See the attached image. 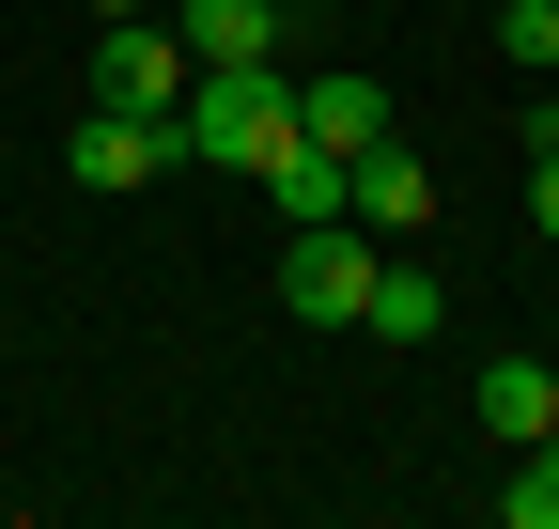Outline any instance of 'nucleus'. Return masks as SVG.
Listing matches in <instances>:
<instances>
[{
	"instance_id": "1",
	"label": "nucleus",
	"mask_w": 559,
	"mask_h": 529,
	"mask_svg": "<svg viewBox=\"0 0 559 529\" xmlns=\"http://www.w3.org/2000/svg\"><path fill=\"white\" fill-rule=\"evenodd\" d=\"M171 141H187V172H264L296 141V79H280V62H187Z\"/></svg>"
},
{
	"instance_id": "2",
	"label": "nucleus",
	"mask_w": 559,
	"mask_h": 529,
	"mask_svg": "<svg viewBox=\"0 0 559 529\" xmlns=\"http://www.w3.org/2000/svg\"><path fill=\"white\" fill-rule=\"evenodd\" d=\"M358 296H373V234H358V219H296V249H280V311H296V327H358Z\"/></svg>"
},
{
	"instance_id": "3",
	"label": "nucleus",
	"mask_w": 559,
	"mask_h": 529,
	"mask_svg": "<svg viewBox=\"0 0 559 529\" xmlns=\"http://www.w3.org/2000/svg\"><path fill=\"white\" fill-rule=\"evenodd\" d=\"M187 94V32L171 16H94V109H171Z\"/></svg>"
},
{
	"instance_id": "4",
	"label": "nucleus",
	"mask_w": 559,
	"mask_h": 529,
	"mask_svg": "<svg viewBox=\"0 0 559 529\" xmlns=\"http://www.w3.org/2000/svg\"><path fill=\"white\" fill-rule=\"evenodd\" d=\"M62 172L79 187H156V172H187V141H171V109H79Z\"/></svg>"
},
{
	"instance_id": "5",
	"label": "nucleus",
	"mask_w": 559,
	"mask_h": 529,
	"mask_svg": "<svg viewBox=\"0 0 559 529\" xmlns=\"http://www.w3.org/2000/svg\"><path fill=\"white\" fill-rule=\"evenodd\" d=\"M342 219H358V234H419V219H436V172H419L404 141H358V156H342Z\"/></svg>"
},
{
	"instance_id": "6",
	"label": "nucleus",
	"mask_w": 559,
	"mask_h": 529,
	"mask_svg": "<svg viewBox=\"0 0 559 529\" xmlns=\"http://www.w3.org/2000/svg\"><path fill=\"white\" fill-rule=\"evenodd\" d=\"M466 405H481V436H498V451H528V436H559V374H544V358H481Z\"/></svg>"
},
{
	"instance_id": "7",
	"label": "nucleus",
	"mask_w": 559,
	"mask_h": 529,
	"mask_svg": "<svg viewBox=\"0 0 559 529\" xmlns=\"http://www.w3.org/2000/svg\"><path fill=\"white\" fill-rule=\"evenodd\" d=\"M296 141H326V156H358V141H389V79H296Z\"/></svg>"
},
{
	"instance_id": "8",
	"label": "nucleus",
	"mask_w": 559,
	"mask_h": 529,
	"mask_svg": "<svg viewBox=\"0 0 559 529\" xmlns=\"http://www.w3.org/2000/svg\"><path fill=\"white\" fill-rule=\"evenodd\" d=\"M280 16H296V0H171L187 62H280Z\"/></svg>"
},
{
	"instance_id": "9",
	"label": "nucleus",
	"mask_w": 559,
	"mask_h": 529,
	"mask_svg": "<svg viewBox=\"0 0 559 529\" xmlns=\"http://www.w3.org/2000/svg\"><path fill=\"white\" fill-rule=\"evenodd\" d=\"M358 327H373V343H436V327H451V296H436V264H373V296H358Z\"/></svg>"
},
{
	"instance_id": "10",
	"label": "nucleus",
	"mask_w": 559,
	"mask_h": 529,
	"mask_svg": "<svg viewBox=\"0 0 559 529\" xmlns=\"http://www.w3.org/2000/svg\"><path fill=\"white\" fill-rule=\"evenodd\" d=\"M264 187H280V219H342V156H326V141H280Z\"/></svg>"
},
{
	"instance_id": "11",
	"label": "nucleus",
	"mask_w": 559,
	"mask_h": 529,
	"mask_svg": "<svg viewBox=\"0 0 559 529\" xmlns=\"http://www.w3.org/2000/svg\"><path fill=\"white\" fill-rule=\"evenodd\" d=\"M498 529H559V436H528L498 468Z\"/></svg>"
},
{
	"instance_id": "12",
	"label": "nucleus",
	"mask_w": 559,
	"mask_h": 529,
	"mask_svg": "<svg viewBox=\"0 0 559 529\" xmlns=\"http://www.w3.org/2000/svg\"><path fill=\"white\" fill-rule=\"evenodd\" d=\"M498 62H528V79H559V0H498Z\"/></svg>"
},
{
	"instance_id": "13",
	"label": "nucleus",
	"mask_w": 559,
	"mask_h": 529,
	"mask_svg": "<svg viewBox=\"0 0 559 529\" xmlns=\"http://www.w3.org/2000/svg\"><path fill=\"white\" fill-rule=\"evenodd\" d=\"M528 234H559V156H528Z\"/></svg>"
},
{
	"instance_id": "14",
	"label": "nucleus",
	"mask_w": 559,
	"mask_h": 529,
	"mask_svg": "<svg viewBox=\"0 0 559 529\" xmlns=\"http://www.w3.org/2000/svg\"><path fill=\"white\" fill-rule=\"evenodd\" d=\"M94 16H156V0H94Z\"/></svg>"
}]
</instances>
